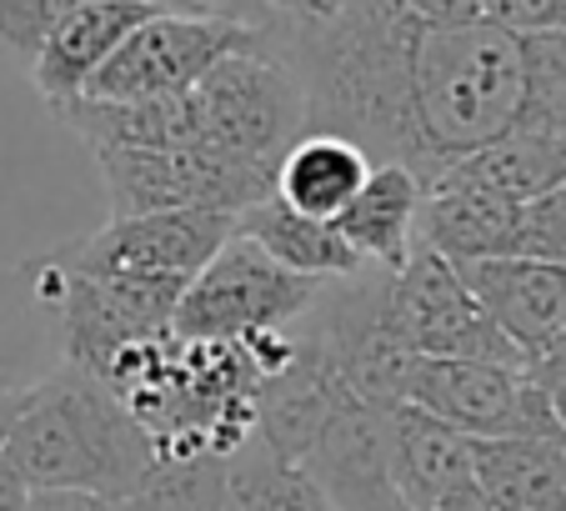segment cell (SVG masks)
<instances>
[{
    "label": "cell",
    "mask_w": 566,
    "mask_h": 511,
    "mask_svg": "<svg viewBox=\"0 0 566 511\" xmlns=\"http://www.w3.org/2000/svg\"><path fill=\"white\" fill-rule=\"evenodd\" d=\"M321 291L326 281L296 277L251 236L235 231L186 286L171 331L181 341H247L256 331H286L316 306Z\"/></svg>",
    "instance_id": "8992f818"
},
{
    "label": "cell",
    "mask_w": 566,
    "mask_h": 511,
    "mask_svg": "<svg viewBox=\"0 0 566 511\" xmlns=\"http://www.w3.org/2000/svg\"><path fill=\"white\" fill-rule=\"evenodd\" d=\"M271 25H241L226 15H186V11H156L146 25L126 35L106 71L86 85L81 101H160L186 96L191 85L226 55L247 51Z\"/></svg>",
    "instance_id": "ba28073f"
},
{
    "label": "cell",
    "mask_w": 566,
    "mask_h": 511,
    "mask_svg": "<svg viewBox=\"0 0 566 511\" xmlns=\"http://www.w3.org/2000/svg\"><path fill=\"white\" fill-rule=\"evenodd\" d=\"M25 511H120V507L106 497H91V491H31Z\"/></svg>",
    "instance_id": "836d02e7"
},
{
    "label": "cell",
    "mask_w": 566,
    "mask_h": 511,
    "mask_svg": "<svg viewBox=\"0 0 566 511\" xmlns=\"http://www.w3.org/2000/svg\"><path fill=\"white\" fill-rule=\"evenodd\" d=\"M111 221L160 211H221L241 216L276 196V176L216 150H96Z\"/></svg>",
    "instance_id": "52a82bcc"
},
{
    "label": "cell",
    "mask_w": 566,
    "mask_h": 511,
    "mask_svg": "<svg viewBox=\"0 0 566 511\" xmlns=\"http://www.w3.org/2000/svg\"><path fill=\"white\" fill-rule=\"evenodd\" d=\"M476 487L502 511H566V437L476 441Z\"/></svg>",
    "instance_id": "7402d4cb"
},
{
    "label": "cell",
    "mask_w": 566,
    "mask_h": 511,
    "mask_svg": "<svg viewBox=\"0 0 566 511\" xmlns=\"http://www.w3.org/2000/svg\"><path fill=\"white\" fill-rule=\"evenodd\" d=\"M421 196L427 181L407 166H376L366 176L361 196L352 201V211L342 216V236L352 241V251L366 267L401 271L417 251V221H421Z\"/></svg>",
    "instance_id": "d6986e66"
},
{
    "label": "cell",
    "mask_w": 566,
    "mask_h": 511,
    "mask_svg": "<svg viewBox=\"0 0 566 511\" xmlns=\"http://www.w3.org/2000/svg\"><path fill=\"white\" fill-rule=\"evenodd\" d=\"M201 111V150L281 176L286 150L306 136V91L296 65L266 31L256 45L226 55L191 85Z\"/></svg>",
    "instance_id": "277c9868"
},
{
    "label": "cell",
    "mask_w": 566,
    "mask_h": 511,
    "mask_svg": "<svg viewBox=\"0 0 566 511\" xmlns=\"http://www.w3.org/2000/svg\"><path fill=\"white\" fill-rule=\"evenodd\" d=\"M156 6L186 11V15H226V21H241V25H271L261 0H156Z\"/></svg>",
    "instance_id": "f546056e"
},
{
    "label": "cell",
    "mask_w": 566,
    "mask_h": 511,
    "mask_svg": "<svg viewBox=\"0 0 566 511\" xmlns=\"http://www.w3.org/2000/svg\"><path fill=\"white\" fill-rule=\"evenodd\" d=\"M532 382L542 386V396L552 401V411L562 416V426H566V336L532 366Z\"/></svg>",
    "instance_id": "1f68e13d"
},
{
    "label": "cell",
    "mask_w": 566,
    "mask_h": 511,
    "mask_svg": "<svg viewBox=\"0 0 566 511\" xmlns=\"http://www.w3.org/2000/svg\"><path fill=\"white\" fill-rule=\"evenodd\" d=\"M65 366L61 311L31 261L0 267V396H25Z\"/></svg>",
    "instance_id": "e0dca14e"
},
{
    "label": "cell",
    "mask_w": 566,
    "mask_h": 511,
    "mask_svg": "<svg viewBox=\"0 0 566 511\" xmlns=\"http://www.w3.org/2000/svg\"><path fill=\"white\" fill-rule=\"evenodd\" d=\"M226 481L231 457L156 461L136 497L120 501V511H226Z\"/></svg>",
    "instance_id": "d4e9b609"
},
{
    "label": "cell",
    "mask_w": 566,
    "mask_h": 511,
    "mask_svg": "<svg viewBox=\"0 0 566 511\" xmlns=\"http://www.w3.org/2000/svg\"><path fill=\"white\" fill-rule=\"evenodd\" d=\"M25 501H31V487H25V477L11 467V457L0 451V511H25Z\"/></svg>",
    "instance_id": "e575fe53"
},
{
    "label": "cell",
    "mask_w": 566,
    "mask_h": 511,
    "mask_svg": "<svg viewBox=\"0 0 566 511\" xmlns=\"http://www.w3.org/2000/svg\"><path fill=\"white\" fill-rule=\"evenodd\" d=\"M75 6H86V0H0V55L31 75L35 55L45 51L55 25H61Z\"/></svg>",
    "instance_id": "4316f807"
},
{
    "label": "cell",
    "mask_w": 566,
    "mask_h": 511,
    "mask_svg": "<svg viewBox=\"0 0 566 511\" xmlns=\"http://www.w3.org/2000/svg\"><path fill=\"white\" fill-rule=\"evenodd\" d=\"M407 406L441 416L447 426L467 431L471 441L502 437H566L562 416L532 382V372L492 362H441L417 356L407 376Z\"/></svg>",
    "instance_id": "9c48e42d"
},
{
    "label": "cell",
    "mask_w": 566,
    "mask_h": 511,
    "mask_svg": "<svg viewBox=\"0 0 566 511\" xmlns=\"http://www.w3.org/2000/svg\"><path fill=\"white\" fill-rule=\"evenodd\" d=\"M396 316L407 331L417 356H441V362H492L532 372L512 336L486 316L476 296H471L467 277L457 261H447L431 246H417L411 261L396 271Z\"/></svg>",
    "instance_id": "30bf717a"
},
{
    "label": "cell",
    "mask_w": 566,
    "mask_h": 511,
    "mask_svg": "<svg viewBox=\"0 0 566 511\" xmlns=\"http://www.w3.org/2000/svg\"><path fill=\"white\" fill-rule=\"evenodd\" d=\"M467 181H481L492 191L512 196V201L532 206L546 191L566 186V131H512L496 146L467 156L461 166H451Z\"/></svg>",
    "instance_id": "603a6c76"
},
{
    "label": "cell",
    "mask_w": 566,
    "mask_h": 511,
    "mask_svg": "<svg viewBox=\"0 0 566 511\" xmlns=\"http://www.w3.org/2000/svg\"><path fill=\"white\" fill-rule=\"evenodd\" d=\"M235 231L251 236L261 251H271L286 271L311 277V281H346V277H356V271H366V261L342 236V226L316 221V216H306V211H291L276 196L235 216Z\"/></svg>",
    "instance_id": "44dd1931"
},
{
    "label": "cell",
    "mask_w": 566,
    "mask_h": 511,
    "mask_svg": "<svg viewBox=\"0 0 566 511\" xmlns=\"http://www.w3.org/2000/svg\"><path fill=\"white\" fill-rule=\"evenodd\" d=\"M526 41L496 21L421 25L417 41V126L431 181L522 126ZM427 181V186H431Z\"/></svg>",
    "instance_id": "3957f363"
},
{
    "label": "cell",
    "mask_w": 566,
    "mask_h": 511,
    "mask_svg": "<svg viewBox=\"0 0 566 511\" xmlns=\"http://www.w3.org/2000/svg\"><path fill=\"white\" fill-rule=\"evenodd\" d=\"M156 11H166V6H156V0H86V6H75L31 65V85L41 91L45 106L61 111L86 96V85L106 71V61L126 45V35L146 25Z\"/></svg>",
    "instance_id": "5bb4252c"
},
{
    "label": "cell",
    "mask_w": 566,
    "mask_h": 511,
    "mask_svg": "<svg viewBox=\"0 0 566 511\" xmlns=\"http://www.w3.org/2000/svg\"><path fill=\"white\" fill-rule=\"evenodd\" d=\"M486 21L516 35L566 31V0H486Z\"/></svg>",
    "instance_id": "f1b7e54d"
},
{
    "label": "cell",
    "mask_w": 566,
    "mask_h": 511,
    "mask_svg": "<svg viewBox=\"0 0 566 511\" xmlns=\"http://www.w3.org/2000/svg\"><path fill=\"white\" fill-rule=\"evenodd\" d=\"M346 406H356V396L342 386V376H336L332 362L321 356V346L311 341V331L301 326V356L281 376L261 382V396H256L261 437H266L281 457H291V461L306 467V457L316 451V441L326 437V426H332Z\"/></svg>",
    "instance_id": "2e32d148"
},
{
    "label": "cell",
    "mask_w": 566,
    "mask_h": 511,
    "mask_svg": "<svg viewBox=\"0 0 566 511\" xmlns=\"http://www.w3.org/2000/svg\"><path fill=\"white\" fill-rule=\"evenodd\" d=\"M391 457L407 511H437L447 497L476 481V441L407 401L391 411Z\"/></svg>",
    "instance_id": "ac0fdd59"
},
{
    "label": "cell",
    "mask_w": 566,
    "mask_h": 511,
    "mask_svg": "<svg viewBox=\"0 0 566 511\" xmlns=\"http://www.w3.org/2000/svg\"><path fill=\"white\" fill-rule=\"evenodd\" d=\"M6 457L31 491H91L126 501L156 467L146 426L86 366H61L21 401Z\"/></svg>",
    "instance_id": "7a4b0ae2"
},
{
    "label": "cell",
    "mask_w": 566,
    "mask_h": 511,
    "mask_svg": "<svg viewBox=\"0 0 566 511\" xmlns=\"http://www.w3.org/2000/svg\"><path fill=\"white\" fill-rule=\"evenodd\" d=\"M25 396H31V392H25ZM25 396H0V447H6V437H11V426H15V416H21Z\"/></svg>",
    "instance_id": "8d00e7d4"
},
{
    "label": "cell",
    "mask_w": 566,
    "mask_h": 511,
    "mask_svg": "<svg viewBox=\"0 0 566 511\" xmlns=\"http://www.w3.org/2000/svg\"><path fill=\"white\" fill-rule=\"evenodd\" d=\"M301 326L311 331L321 356L332 362V372L361 406L391 411L407 401V376L417 366V352L396 316V271L366 267L346 281H326Z\"/></svg>",
    "instance_id": "5b68a950"
},
{
    "label": "cell",
    "mask_w": 566,
    "mask_h": 511,
    "mask_svg": "<svg viewBox=\"0 0 566 511\" xmlns=\"http://www.w3.org/2000/svg\"><path fill=\"white\" fill-rule=\"evenodd\" d=\"M235 236V216L221 211H160L136 221H106L81 241L51 246L75 277H136L191 286Z\"/></svg>",
    "instance_id": "8fae6325"
},
{
    "label": "cell",
    "mask_w": 566,
    "mask_h": 511,
    "mask_svg": "<svg viewBox=\"0 0 566 511\" xmlns=\"http://www.w3.org/2000/svg\"><path fill=\"white\" fill-rule=\"evenodd\" d=\"M391 411L361 406V401L346 406L326 426V437L316 441V451L306 457V471L326 491L332 511H407L401 487H396Z\"/></svg>",
    "instance_id": "7c38bea8"
},
{
    "label": "cell",
    "mask_w": 566,
    "mask_h": 511,
    "mask_svg": "<svg viewBox=\"0 0 566 511\" xmlns=\"http://www.w3.org/2000/svg\"><path fill=\"white\" fill-rule=\"evenodd\" d=\"M522 201L492 191L481 181H467L457 170L437 176L421 196L417 246H431L447 261H492V255H516L522 246Z\"/></svg>",
    "instance_id": "9a60e30c"
},
{
    "label": "cell",
    "mask_w": 566,
    "mask_h": 511,
    "mask_svg": "<svg viewBox=\"0 0 566 511\" xmlns=\"http://www.w3.org/2000/svg\"><path fill=\"white\" fill-rule=\"evenodd\" d=\"M526 41V106L516 131H566V31Z\"/></svg>",
    "instance_id": "484cf974"
},
{
    "label": "cell",
    "mask_w": 566,
    "mask_h": 511,
    "mask_svg": "<svg viewBox=\"0 0 566 511\" xmlns=\"http://www.w3.org/2000/svg\"><path fill=\"white\" fill-rule=\"evenodd\" d=\"M437 511H502V507H496V501L486 497V491H481L476 481H471V487H461L457 497H447V501H441Z\"/></svg>",
    "instance_id": "d590c367"
},
{
    "label": "cell",
    "mask_w": 566,
    "mask_h": 511,
    "mask_svg": "<svg viewBox=\"0 0 566 511\" xmlns=\"http://www.w3.org/2000/svg\"><path fill=\"white\" fill-rule=\"evenodd\" d=\"M427 25H476L486 21V0H401Z\"/></svg>",
    "instance_id": "4dcf8cb0"
},
{
    "label": "cell",
    "mask_w": 566,
    "mask_h": 511,
    "mask_svg": "<svg viewBox=\"0 0 566 511\" xmlns=\"http://www.w3.org/2000/svg\"><path fill=\"white\" fill-rule=\"evenodd\" d=\"M421 25L401 0H346L321 25H271L306 91V136H342L376 166H407L431 181L417 126Z\"/></svg>",
    "instance_id": "6da1fadb"
},
{
    "label": "cell",
    "mask_w": 566,
    "mask_h": 511,
    "mask_svg": "<svg viewBox=\"0 0 566 511\" xmlns=\"http://www.w3.org/2000/svg\"><path fill=\"white\" fill-rule=\"evenodd\" d=\"M516 255H536V261L566 267V186L546 191L542 201H532L522 211V246H516Z\"/></svg>",
    "instance_id": "83f0119b"
},
{
    "label": "cell",
    "mask_w": 566,
    "mask_h": 511,
    "mask_svg": "<svg viewBox=\"0 0 566 511\" xmlns=\"http://www.w3.org/2000/svg\"><path fill=\"white\" fill-rule=\"evenodd\" d=\"M461 277L532 366L566 336V267L536 255H492V261H467Z\"/></svg>",
    "instance_id": "4fadbf2b"
},
{
    "label": "cell",
    "mask_w": 566,
    "mask_h": 511,
    "mask_svg": "<svg viewBox=\"0 0 566 511\" xmlns=\"http://www.w3.org/2000/svg\"><path fill=\"white\" fill-rule=\"evenodd\" d=\"M271 25H321L342 11L346 0H261Z\"/></svg>",
    "instance_id": "d6a6232c"
},
{
    "label": "cell",
    "mask_w": 566,
    "mask_h": 511,
    "mask_svg": "<svg viewBox=\"0 0 566 511\" xmlns=\"http://www.w3.org/2000/svg\"><path fill=\"white\" fill-rule=\"evenodd\" d=\"M226 511H332V501H326V491L316 487V477L301 461L281 457L256 431L231 457Z\"/></svg>",
    "instance_id": "cb8c5ba5"
},
{
    "label": "cell",
    "mask_w": 566,
    "mask_h": 511,
    "mask_svg": "<svg viewBox=\"0 0 566 511\" xmlns=\"http://www.w3.org/2000/svg\"><path fill=\"white\" fill-rule=\"evenodd\" d=\"M376 170V160L366 156L361 146L342 136H301L296 146L286 150L276 176V201H286L291 211H306L316 221H342L352 211V201L361 196L366 176Z\"/></svg>",
    "instance_id": "ffe728a7"
}]
</instances>
